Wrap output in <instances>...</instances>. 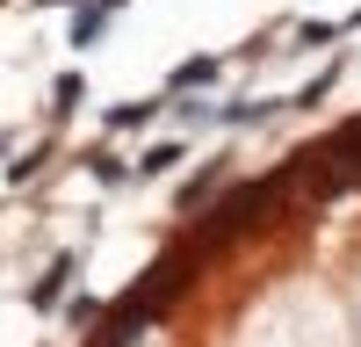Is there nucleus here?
<instances>
[{"mask_svg": "<svg viewBox=\"0 0 361 347\" xmlns=\"http://www.w3.org/2000/svg\"><path fill=\"white\" fill-rule=\"evenodd\" d=\"M296 181H304L296 152H289V166H275V174H267V181H238L224 202H209V210H202V239H209V246H224V239H238V231H253V224L275 210V202H282Z\"/></svg>", "mask_w": 361, "mask_h": 347, "instance_id": "nucleus-1", "label": "nucleus"}, {"mask_svg": "<svg viewBox=\"0 0 361 347\" xmlns=\"http://www.w3.org/2000/svg\"><path fill=\"white\" fill-rule=\"evenodd\" d=\"M159 318H166V297H152L145 282H130L123 297H116V304L102 311V333H94V347H130L145 326H159Z\"/></svg>", "mask_w": 361, "mask_h": 347, "instance_id": "nucleus-2", "label": "nucleus"}, {"mask_svg": "<svg viewBox=\"0 0 361 347\" xmlns=\"http://www.w3.org/2000/svg\"><path fill=\"white\" fill-rule=\"evenodd\" d=\"M123 8H130V0H80V8H73V37H66V44H73V51L102 44V37H109V22L123 15Z\"/></svg>", "mask_w": 361, "mask_h": 347, "instance_id": "nucleus-3", "label": "nucleus"}, {"mask_svg": "<svg viewBox=\"0 0 361 347\" xmlns=\"http://www.w3.org/2000/svg\"><path fill=\"white\" fill-rule=\"evenodd\" d=\"M73 275H80V253H58L51 268L37 275V289H29V304H37V311H58V304H66V289H73Z\"/></svg>", "mask_w": 361, "mask_h": 347, "instance_id": "nucleus-4", "label": "nucleus"}, {"mask_svg": "<svg viewBox=\"0 0 361 347\" xmlns=\"http://www.w3.org/2000/svg\"><path fill=\"white\" fill-rule=\"evenodd\" d=\"M224 181H231V152H217V159H209V166L195 174V181H180V195H173V202H180V217H195V210H202V202L217 195Z\"/></svg>", "mask_w": 361, "mask_h": 347, "instance_id": "nucleus-5", "label": "nucleus"}, {"mask_svg": "<svg viewBox=\"0 0 361 347\" xmlns=\"http://www.w3.org/2000/svg\"><path fill=\"white\" fill-rule=\"evenodd\" d=\"M224 73V58H180L173 66V80H166V95H188V87H209Z\"/></svg>", "mask_w": 361, "mask_h": 347, "instance_id": "nucleus-6", "label": "nucleus"}, {"mask_svg": "<svg viewBox=\"0 0 361 347\" xmlns=\"http://www.w3.org/2000/svg\"><path fill=\"white\" fill-rule=\"evenodd\" d=\"M173 166H180V138L145 145V152H137V181H159V174H173Z\"/></svg>", "mask_w": 361, "mask_h": 347, "instance_id": "nucleus-7", "label": "nucleus"}, {"mask_svg": "<svg viewBox=\"0 0 361 347\" xmlns=\"http://www.w3.org/2000/svg\"><path fill=\"white\" fill-rule=\"evenodd\" d=\"M340 37H347V22H296L289 51H318V44H340Z\"/></svg>", "mask_w": 361, "mask_h": 347, "instance_id": "nucleus-8", "label": "nucleus"}, {"mask_svg": "<svg viewBox=\"0 0 361 347\" xmlns=\"http://www.w3.org/2000/svg\"><path fill=\"white\" fill-rule=\"evenodd\" d=\"M152 116H159V102H116L109 109V130H145Z\"/></svg>", "mask_w": 361, "mask_h": 347, "instance_id": "nucleus-9", "label": "nucleus"}, {"mask_svg": "<svg viewBox=\"0 0 361 347\" xmlns=\"http://www.w3.org/2000/svg\"><path fill=\"white\" fill-rule=\"evenodd\" d=\"M333 87H340V58H333V66H325L311 87H296V95H289V109H311V102H325V95H333Z\"/></svg>", "mask_w": 361, "mask_h": 347, "instance_id": "nucleus-10", "label": "nucleus"}, {"mask_svg": "<svg viewBox=\"0 0 361 347\" xmlns=\"http://www.w3.org/2000/svg\"><path fill=\"white\" fill-rule=\"evenodd\" d=\"M80 102H87V80H80V73H66V80L51 87V116H73Z\"/></svg>", "mask_w": 361, "mask_h": 347, "instance_id": "nucleus-11", "label": "nucleus"}, {"mask_svg": "<svg viewBox=\"0 0 361 347\" xmlns=\"http://www.w3.org/2000/svg\"><path fill=\"white\" fill-rule=\"evenodd\" d=\"M44 159H51V145H29L22 159H8V181H15V188H22V181H37V174H44Z\"/></svg>", "mask_w": 361, "mask_h": 347, "instance_id": "nucleus-12", "label": "nucleus"}, {"mask_svg": "<svg viewBox=\"0 0 361 347\" xmlns=\"http://www.w3.org/2000/svg\"><path fill=\"white\" fill-rule=\"evenodd\" d=\"M275 109H282V102H231V109H224V123H267Z\"/></svg>", "mask_w": 361, "mask_h": 347, "instance_id": "nucleus-13", "label": "nucleus"}, {"mask_svg": "<svg viewBox=\"0 0 361 347\" xmlns=\"http://www.w3.org/2000/svg\"><path fill=\"white\" fill-rule=\"evenodd\" d=\"M173 116H180V123H224V109H209V102H173Z\"/></svg>", "mask_w": 361, "mask_h": 347, "instance_id": "nucleus-14", "label": "nucleus"}, {"mask_svg": "<svg viewBox=\"0 0 361 347\" xmlns=\"http://www.w3.org/2000/svg\"><path fill=\"white\" fill-rule=\"evenodd\" d=\"M87 166H94V181H130L137 166H123V159H109V152H87Z\"/></svg>", "mask_w": 361, "mask_h": 347, "instance_id": "nucleus-15", "label": "nucleus"}, {"mask_svg": "<svg viewBox=\"0 0 361 347\" xmlns=\"http://www.w3.org/2000/svg\"><path fill=\"white\" fill-rule=\"evenodd\" d=\"M66 318H73V326H102V304L94 297H66Z\"/></svg>", "mask_w": 361, "mask_h": 347, "instance_id": "nucleus-16", "label": "nucleus"}, {"mask_svg": "<svg viewBox=\"0 0 361 347\" xmlns=\"http://www.w3.org/2000/svg\"><path fill=\"white\" fill-rule=\"evenodd\" d=\"M44 8H80V0H44Z\"/></svg>", "mask_w": 361, "mask_h": 347, "instance_id": "nucleus-17", "label": "nucleus"}]
</instances>
